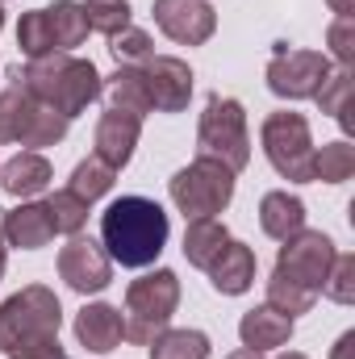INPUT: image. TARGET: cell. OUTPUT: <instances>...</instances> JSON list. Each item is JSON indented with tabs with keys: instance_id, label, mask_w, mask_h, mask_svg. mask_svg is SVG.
Instances as JSON below:
<instances>
[{
	"instance_id": "cell-19",
	"label": "cell",
	"mask_w": 355,
	"mask_h": 359,
	"mask_svg": "<svg viewBox=\"0 0 355 359\" xmlns=\"http://www.w3.org/2000/svg\"><path fill=\"white\" fill-rule=\"evenodd\" d=\"M260 226H264L267 238L288 243L293 234L305 230V201L293 196V192H284V188L267 192L264 201H260Z\"/></svg>"
},
{
	"instance_id": "cell-24",
	"label": "cell",
	"mask_w": 355,
	"mask_h": 359,
	"mask_svg": "<svg viewBox=\"0 0 355 359\" xmlns=\"http://www.w3.org/2000/svg\"><path fill=\"white\" fill-rule=\"evenodd\" d=\"M213 351V343H209V334L205 330H163V334H155V343H151V359H209Z\"/></svg>"
},
{
	"instance_id": "cell-29",
	"label": "cell",
	"mask_w": 355,
	"mask_h": 359,
	"mask_svg": "<svg viewBox=\"0 0 355 359\" xmlns=\"http://www.w3.org/2000/svg\"><path fill=\"white\" fill-rule=\"evenodd\" d=\"M113 184H117V172H113L105 159L88 155L84 163H76V172H72V184H67V188L92 205V201H100L105 192H113Z\"/></svg>"
},
{
	"instance_id": "cell-35",
	"label": "cell",
	"mask_w": 355,
	"mask_h": 359,
	"mask_svg": "<svg viewBox=\"0 0 355 359\" xmlns=\"http://www.w3.org/2000/svg\"><path fill=\"white\" fill-rule=\"evenodd\" d=\"M4 359H67L59 334H38V339H25L21 347H13Z\"/></svg>"
},
{
	"instance_id": "cell-22",
	"label": "cell",
	"mask_w": 355,
	"mask_h": 359,
	"mask_svg": "<svg viewBox=\"0 0 355 359\" xmlns=\"http://www.w3.org/2000/svg\"><path fill=\"white\" fill-rule=\"evenodd\" d=\"M46 21H51V34H55V50H76L84 46L88 38V17H84V4L76 0H55L46 4Z\"/></svg>"
},
{
	"instance_id": "cell-18",
	"label": "cell",
	"mask_w": 355,
	"mask_h": 359,
	"mask_svg": "<svg viewBox=\"0 0 355 359\" xmlns=\"http://www.w3.org/2000/svg\"><path fill=\"white\" fill-rule=\"evenodd\" d=\"M239 339H243V347H251V351H276V347H284V343L293 339V318H284V313L272 309V305H255V309L243 313Z\"/></svg>"
},
{
	"instance_id": "cell-2",
	"label": "cell",
	"mask_w": 355,
	"mask_h": 359,
	"mask_svg": "<svg viewBox=\"0 0 355 359\" xmlns=\"http://www.w3.org/2000/svg\"><path fill=\"white\" fill-rule=\"evenodd\" d=\"M172 222L151 196H121L100 213V247L121 268H151L168 247Z\"/></svg>"
},
{
	"instance_id": "cell-37",
	"label": "cell",
	"mask_w": 355,
	"mask_h": 359,
	"mask_svg": "<svg viewBox=\"0 0 355 359\" xmlns=\"http://www.w3.org/2000/svg\"><path fill=\"white\" fill-rule=\"evenodd\" d=\"M330 359H355V330H347V334H343V339L335 343Z\"/></svg>"
},
{
	"instance_id": "cell-1",
	"label": "cell",
	"mask_w": 355,
	"mask_h": 359,
	"mask_svg": "<svg viewBox=\"0 0 355 359\" xmlns=\"http://www.w3.org/2000/svg\"><path fill=\"white\" fill-rule=\"evenodd\" d=\"M8 84H21L38 104L63 113L67 121L80 117L92 100H100L105 92V76L96 72L92 59H76L67 50L29 59L25 67H8Z\"/></svg>"
},
{
	"instance_id": "cell-27",
	"label": "cell",
	"mask_w": 355,
	"mask_h": 359,
	"mask_svg": "<svg viewBox=\"0 0 355 359\" xmlns=\"http://www.w3.org/2000/svg\"><path fill=\"white\" fill-rule=\"evenodd\" d=\"M314 301H318V292L314 288H301V284H293V280H284L280 271H272L267 276V305L272 309H280L284 318H301V313H309L314 309Z\"/></svg>"
},
{
	"instance_id": "cell-40",
	"label": "cell",
	"mask_w": 355,
	"mask_h": 359,
	"mask_svg": "<svg viewBox=\"0 0 355 359\" xmlns=\"http://www.w3.org/2000/svg\"><path fill=\"white\" fill-rule=\"evenodd\" d=\"M226 359H264V351H251V347H239V351H230Z\"/></svg>"
},
{
	"instance_id": "cell-38",
	"label": "cell",
	"mask_w": 355,
	"mask_h": 359,
	"mask_svg": "<svg viewBox=\"0 0 355 359\" xmlns=\"http://www.w3.org/2000/svg\"><path fill=\"white\" fill-rule=\"evenodd\" d=\"M4 268H8V243H4V209H0V280H4Z\"/></svg>"
},
{
	"instance_id": "cell-39",
	"label": "cell",
	"mask_w": 355,
	"mask_h": 359,
	"mask_svg": "<svg viewBox=\"0 0 355 359\" xmlns=\"http://www.w3.org/2000/svg\"><path fill=\"white\" fill-rule=\"evenodd\" d=\"M326 4H330L339 17H351V13H355V0H326Z\"/></svg>"
},
{
	"instance_id": "cell-13",
	"label": "cell",
	"mask_w": 355,
	"mask_h": 359,
	"mask_svg": "<svg viewBox=\"0 0 355 359\" xmlns=\"http://www.w3.org/2000/svg\"><path fill=\"white\" fill-rule=\"evenodd\" d=\"M138 138H142V117L121 113V109H109V113H100V121H96V151H92V155L105 159L113 172H121V168L134 159Z\"/></svg>"
},
{
	"instance_id": "cell-23",
	"label": "cell",
	"mask_w": 355,
	"mask_h": 359,
	"mask_svg": "<svg viewBox=\"0 0 355 359\" xmlns=\"http://www.w3.org/2000/svg\"><path fill=\"white\" fill-rule=\"evenodd\" d=\"M34 109H38V100L21 88V84H8V88L0 92V147L4 142H21Z\"/></svg>"
},
{
	"instance_id": "cell-31",
	"label": "cell",
	"mask_w": 355,
	"mask_h": 359,
	"mask_svg": "<svg viewBox=\"0 0 355 359\" xmlns=\"http://www.w3.org/2000/svg\"><path fill=\"white\" fill-rule=\"evenodd\" d=\"M109 50H113L117 67H147V63L155 59V42H151V34L138 29V25H126L121 34H113V38H109Z\"/></svg>"
},
{
	"instance_id": "cell-7",
	"label": "cell",
	"mask_w": 355,
	"mask_h": 359,
	"mask_svg": "<svg viewBox=\"0 0 355 359\" xmlns=\"http://www.w3.org/2000/svg\"><path fill=\"white\" fill-rule=\"evenodd\" d=\"M59 326H63V305H59L55 288L29 284V288H21V292L0 301V355L21 347L25 339L59 334Z\"/></svg>"
},
{
	"instance_id": "cell-41",
	"label": "cell",
	"mask_w": 355,
	"mask_h": 359,
	"mask_svg": "<svg viewBox=\"0 0 355 359\" xmlns=\"http://www.w3.org/2000/svg\"><path fill=\"white\" fill-rule=\"evenodd\" d=\"M276 359H309V355H301V351H284V355H276Z\"/></svg>"
},
{
	"instance_id": "cell-26",
	"label": "cell",
	"mask_w": 355,
	"mask_h": 359,
	"mask_svg": "<svg viewBox=\"0 0 355 359\" xmlns=\"http://www.w3.org/2000/svg\"><path fill=\"white\" fill-rule=\"evenodd\" d=\"M42 205H46V213H51V222H55V234H84L88 209H92L84 196H76L72 188H59V192H51Z\"/></svg>"
},
{
	"instance_id": "cell-4",
	"label": "cell",
	"mask_w": 355,
	"mask_h": 359,
	"mask_svg": "<svg viewBox=\"0 0 355 359\" xmlns=\"http://www.w3.org/2000/svg\"><path fill=\"white\" fill-rule=\"evenodd\" d=\"M180 305V276L172 268H155L138 280H130L126 288V339L138 347H151L155 334L168 330L172 313Z\"/></svg>"
},
{
	"instance_id": "cell-14",
	"label": "cell",
	"mask_w": 355,
	"mask_h": 359,
	"mask_svg": "<svg viewBox=\"0 0 355 359\" xmlns=\"http://www.w3.org/2000/svg\"><path fill=\"white\" fill-rule=\"evenodd\" d=\"M76 339H80V347H88L96 355H109V351L121 347V339H126V318H121V309L109 305V301L84 305V309L76 313Z\"/></svg>"
},
{
	"instance_id": "cell-30",
	"label": "cell",
	"mask_w": 355,
	"mask_h": 359,
	"mask_svg": "<svg viewBox=\"0 0 355 359\" xmlns=\"http://www.w3.org/2000/svg\"><path fill=\"white\" fill-rule=\"evenodd\" d=\"M17 46H21L25 59L55 55V34H51V21H46V8L21 13V21H17Z\"/></svg>"
},
{
	"instance_id": "cell-43",
	"label": "cell",
	"mask_w": 355,
	"mask_h": 359,
	"mask_svg": "<svg viewBox=\"0 0 355 359\" xmlns=\"http://www.w3.org/2000/svg\"><path fill=\"white\" fill-rule=\"evenodd\" d=\"M0 4H4V0H0Z\"/></svg>"
},
{
	"instance_id": "cell-12",
	"label": "cell",
	"mask_w": 355,
	"mask_h": 359,
	"mask_svg": "<svg viewBox=\"0 0 355 359\" xmlns=\"http://www.w3.org/2000/svg\"><path fill=\"white\" fill-rule=\"evenodd\" d=\"M147 92H151V104L155 113H184L188 100H192V67L176 59V55H155L147 67Z\"/></svg>"
},
{
	"instance_id": "cell-5",
	"label": "cell",
	"mask_w": 355,
	"mask_h": 359,
	"mask_svg": "<svg viewBox=\"0 0 355 359\" xmlns=\"http://www.w3.org/2000/svg\"><path fill=\"white\" fill-rule=\"evenodd\" d=\"M260 142H264L267 163L276 168L280 180H293V184L314 180V134L301 113H293V109L267 113L260 126Z\"/></svg>"
},
{
	"instance_id": "cell-42",
	"label": "cell",
	"mask_w": 355,
	"mask_h": 359,
	"mask_svg": "<svg viewBox=\"0 0 355 359\" xmlns=\"http://www.w3.org/2000/svg\"><path fill=\"white\" fill-rule=\"evenodd\" d=\"M0 29H4V8H0Z\"/></svg>"
},
{
	"instance_id": "cell-15",
	"label": "cell",
	"mask_w": 355,
	"mask_h": 359,
	"mask_svg": "<svg viewBox=\"0 0 355 359\" xmlns=\"http://www.w3.org/2000/svg\"><path fill=\"white\" fill-rule=\"evenodd\" d=\"M55 238V222L42 201H21L17 209H4V243L17 251H38Z\"/></svg>"
},
{
	"instance_id": "cell-8",
	"label": "cell",
	"mask_w": 355,
	"mask_h": 359,
	"mask_svg": "<svg viewBox=\"0 0 355 359\" xmlns=\"http://www.w3.org/2000/svg\"><path fill=\"white\" fill-rule=\"evenodd\" d=\"M326 76H330L326 50H305V46H297V50L280 46L264 72L267 88L276 92L280 100H309L314 92L326 84Z\"/></svg>"
},
{
	"instance_id": "cell-21",
	"label": "cell",
	"mask_w": 355,
	"mask_h": 359,
	"mask_svg": "<svg viewBox=\"0 0 355 359\" xmlns=\"http://www.w3.org/2000/svg\"><path fill=\"white\" fill-rule=\"evenodd\" d=\"M226 243H230L226 222H217V217H192L188 230H184V259H188L192 268L205 271L217 259V251H222Z\"/></svg>"
},
{
	"instance_id": "cell-3",
	"label": "cell",
	"mask_w": 355,
	"mask_h": 359,
	"mask_svg": "<svg viewBox=\"0 0 355 359\" xmlns=\"http://www.w3.org/2000/svg\"><path fill=\"white\" fill-rule=\"evenodd\" d=\"M196 155L217 159L234 176L251 163V126H247V109L234 96L213 92L205 100V113H201V126H196Z\"/></svg>"
},
{
	"instance_id": "cell-16",
	"label": "cell",
	"mask_w": 355,
	"mask_h": 359,
	"mask_svg": "<svg viewBox=\"0 0 355 359\" xmlns=\"http://www.w3.org/2000/svg\"><path fill=\"white\" fill-rule=\"evenodd\" d=\"M205 271H209V284H213L222 297H243V292L255 284V251H251L247 243L230 238Z\"/></svg>"
},
{
	"instance_id": "cell-33",
	"label": "cell",
	"mask_w": 355,
	"mask_h": 359,
	"mask_svg": "<svg viewBox=\"0 0 355 359\" xmlns=\"http://www.w3.org/2000/svg\"><path fill=\"white\" fill-rule=\"evenodd\" d=\"M347 96H351V67L330 72V76H326V84L314 92L318 109H322V113H330V117H335V121H343V126H347Z\"/></svg>"
},
{
	"instance_id": "cell-25",
	"label": "cell",
	"mask_w": 355,
	"mask_h": 359,
	"mask_svg": "<svg viewBox=\"0 0 355 359\" xmlns=\"http://www.w3.org/2000/svg\"><path fill=\"white\" fill-rule=\"evenodd\" d=\"M351 176H355V147L347 138L314 147V180H322V184H347Z\"/></svg>"
},
{
	"instance_id": "cell-28",
	"label": "cell",
	"mask_w": 355,
	"mask_h": 359,
	"mask_svg": "<svg viewBox=\"0 0 355 359\" xmlns=\"http://www.w3.org/2000/svg\"><path fill=\"white\" fill-rule=\"evenodd\" d=\"M67 130H72V121H67L63 113H55V109L38 104V109H34V117H29V126H25V134H21V147H29V151L59 147V142L67 138Z\"/></svg>"
},
{
	"instance_id": "cell-32",
	"label": "cell",
	"mask_w": 355,
	"mask_h": 359,
	"mask_svg": "<svg viewBox=\"0 0 355 359\" xmlns=\"http://www.w3.org/2000/svg\"><path fill=\"white\" fill-rule=\"evenodd\" d=\"M84 17H88V29L113 38L130 25L134 8H130V0H84Z\"/></svg>"
},
{
	"instance_id": "cell-11",
	"label": "cell",
	"mask_w": 355,
	"mask_h": 359,
	"mask_svg": "<svg viewBox=\"0 0 355 359\" xmlns=\"http://www.w3.org/2000/svg\"><path fill=\"white\" fill-rule=\"evenodd\" d=\"M155 25L180 46H205L217 34V13L205 0H155Z\"/></svg>"
},
{
	"instance_id": "cell-36",
	"label": "cell",
	"mask_w": 355,
	"mask_h": 359,
	"mask_svg": "<svg viewBox=\"0 0 355 359\" xmlns=\"http://www.w3.org/2000/svg\"><path fill=\"white\" fill-rule=\"evenodd\" d=\"M330 46H335V59L343 63V67H351L355 50H351V17H339L335 25H330Z\"/></svg>"
},
{
	"instance_id": "cell-17",
	"label": "cell",
	"mask_w": 355,
	"mask_h": 359,
	"mask_svg": "<svg viewBox=\"0 0 355 359\" xmlns=\"http://www.w3.org/2000/svg\"><path fill=\"white\" fill-rule=\"evenodd\" d=\"M51 180H55V172H51V163H46L42 151H21L8 163H0V188L8 196H17V201L42 196L51 188Z\"/></svg>"
},
{
	"instance_id": "cell-9",
	"label": "cell",
	"mask_w": 355,
	"mask_h": 359,
	"mask_svg": "<svg viewBox=\"0 0 355 359\" xmlns=\"http://www.w3.org/2000/svg\"><path fill=\"white\" fill-rule=\"evenodd\" d=\"M335 255H339V251H335L330 234H322V230H301V234H293L288 243H280L276 271H280L284 280L301 284V288L322 292V284H326V276H330Z\"/></svg>"
},
{
	"instance_id": "cell-10",
	"label": "cell",
	"mask_w": 355,
	"mask_h": 359,
	"mask_svg": "<svg viewBox=\"0 0 355 359\" xmlns=\"http://www.w3.org/2000/svg\"><path fill=\"white\" fill-rule=\"evenodd\" d=\"M59 280L80 292V297H92V292H105L113 284V259L105 255V247L96 238H84V234H72V243L59 251Z\"/></svg>"
},
{
	"instance_id": "cell-34",
	"label": "cell",
	"mask_w": 355,
	"mask_h": 359,
	"mask_svg": "<svg viewBox=\"0 0 355 359\" xmlns=\"http://www.w3.org/2000/svg\"><path fill=\"white\" fill-rule=\"evenodd\" d=\"M322 292H326L335 305H355V255H335Z\"/></svg>"
},
{
	"instance_id": "cell-20",
	"label": "cell",
	"mask_w": 355,
	"mask_h": 359,
	"mask_svg": "<svg viewBox=\"0 0 355 359\" xmlns=\"http://www.w3.org/2000/svg\"><path fill=\"white\" fill-rule=\"evenodd\" d=\"M100 96H109V109H121V113H134V117L155 113L142 67H117V72L109 76V84H105V92H100Z\"/></svg>"
},
{
	"instance_id": "cell-6",
	"label": "cell",
	"mask_w": 355,
	"mask_h": 359,
	"mask_svg": "<svg viewBox=\"0 0 355 359\" xmlns=\"http://www.w3.org/2000/svg\"><path fill=\"white\" fill-rule=\"evenodd\" d=\"M168 196L188 222L192 217H217L234 201V172L222 168L217 159L196 155L188 168H180L176 176L168 180Z\"/></svg>"
}]
</instances>
